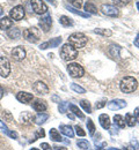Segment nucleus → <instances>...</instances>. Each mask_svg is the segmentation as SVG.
Returning a JSON list of instances; mask_svg holds the SVG:
<instances>
[{
	"instance_id": "54",
	"label": "nucleus",
	"mask_w": 139,
	"mask_h": 150,
	"mask_svg": "<svg viewBox=\"0 0 139 150\" xmlns=\"http://www.w3.org/2000/svg\"><path fill=\"white\" fill-rule=\"evenodd\" d=\"M2 12H4V11H2V8H1V7H0V15H1V14H2Z\"/></svg>"
},
{
	"instance_id": "9",
	"label": "nucleus",
	"mask_w": 139,
	"mask_h": 150,
	"mask_svg": "<svg viewBox=\"0 0 139 150\" xmlns=\"http://www.w3.org/2000/svg\"><path fill=\"white\" fill-rule=\"evenodd\" d=\"M38 25L42 29L43 33H48L50 29H51V25H52V19H51V15L50 14H44L38 21Z\"/></svg>"
},
{
	"instance_id": "22",
	"label": "nucleus",
	"mask_w": 139,
	"mask_h": 150,
	"mask_svg": "<svg viewBox=\"0 0 139 150\" xmlns=\"http://www.w3.org/2000/svg\"><path fill=\"white\" fill-rule=\"evenodd\" d=\"M7 35H8V37L12 38V39H19L21 37V30L19 28H16V27L11 28L7 31Z\"/></svg>"
},
{
	"instance_id": "44",
	"label": "nucleus",
	"mask_w": 139,
	"mask_h": 150,
	"mask_svg": "<svg viewBox=\"0 0 139 150\" xmlns=\"http://www.w3.org/2000/svg\"><path fill=\"white\" fill-rule=\"evenodd\" d=\"M103 106H105V100H101V102H98L96 103V105H95V108L99 110V109H102Z\"/></svg>"
},
{
	"instance_id": "6",
	"label": "nucleus",
	"mask_w": 139,
	"mask_h": 150,
	"mask_svg": "<svg viewBox=\"0 0 139 150\" xmlns=\"http://www.w3.org/2000/svg\"><path fill=\"white\" fill-rule=\"evenodd\" d=\"M101 12L107 15V16H111V18H116L119 15L118 8L114 5H109V4H103L101 5Z\"/></svg>"
},
{
	"instance_id": "14",
	"label": "nucleus",
	"mask_w": 139,
	"mask_h": 150,
	"mask_svg": "<svg viewBox=\"0 0 139 150\" xmlns=\"http://www.w3.org/2000/svg\"><path fill=\"white\" fill-rule=\"evenodd\" d=\"M16 99L22 104H29L34 99V96L33 94H29L27 91H20L16 94Z\"/></svg>"
},
{
	"instance_id": "52",
	"label": "nucleus",
	"mask_w": 139,
	"mask_h": 150,
	"mask_svg": "<svg viewBox=\"0 0 139 150\" xmlns=\"http://www.w3.org/2000/svg\"><path fill=\"white\" fill-rule=\"evenodd\" d=\"M123 150H136L132 146H129V147H126V148H124Z\"/></svg>"
},
{
	"instance_id": "16",
	"label": "nucleus",
	"mask_w": 139,
	"mask_h": 150,
	"mask_svg": "<svg viewBox=\"0 0 139 150\" xmlns=\"http://www.w3.org/2000/svg\"><path fill=\"white\" fill-rule=\"evenodd\" d=\"M13 27V20L9 16H4L0 19V29L1 30H8Z\"/></svg>"
},
{
	"instance_id": "41",
	"label": "nucleus",
	"mask_w": 139,
	"mask_h": 150,
	"mask_svg": "<svg viewBox=\"0 0 139 150\" xmlns=\"http://www.w3.org/2000/svg\"><path fill=\"white\" fill-rule=\"evenodd\" d=\"M6 134H7V135H8L9 137L14 139V140H15V139H18V133H16V132H14V131H8L7 133H6Z\"/></svg>"
},
{
	"instance_id": "13",
	"label": "nucleus",
	"mask_w": 139,
	"mask_h": 150,
	"mask_svg": "<svg viewBox=\"0 0 139 150\" xmlns=\"http://www.w3.org/2000/svg\"><path fill=\"white\" fill-rule=\"evenodd\" d=\"M12 58L15 61H22L26 58V50L22 46H16L12 50Z\"/></svg>"
},
{
	"instance_id": "21",
	"label": "nucleus",
	"mask_w": 139,
	"mask_h": 150,
	"mask_svg": "<svg viewBox=\"0 0 139 150\" xmlns=\"http://www.w3.org/2000/svg\"><path fill=\"white\" fill-rule=\"evenodd\" d=\"M59 129H60V133L64 134V135H66L67 137H73L74 136L73 128L71 126H68V125H60Z\"/></svg>"
},
{
	"instance_id": "19",
	"label": "nucleus",
	"mask_w": 139,
	"mask_h": 150,
	"mask_svg": "<svg viewBox=\"0 0 139 150\" xmlns=\"http://www.w3.org/2000/svg\"><path fill=\"white\" fill-rule=\"evenodd\" d=\"M34 120V117L30 112H22L20 114V121L23 125H29Z\"/></svg>"
},
{
	"instance_id": "30",
	"label": "nucleus",
	"mask_w": 139,
	"mask_h": 150,
	"mask_svg": "<svg viewBox=\"0 0 139 150\" xmlns=\"http://www.w3.org/2000/svg\"><path fill=\"white\" fill-rule=\"evenodd\" d=\"M125 122H126V125L129 127H133L137 121H136L135 115H132L131 113H126V115H125Z\"/></svg>"
},
{
	"instance_id": "45",
	"label": "nucleus",
	"mask_w": 139,
	"mask_h": 150,
	"mask_svg": "<svg viewBox=\"0 0 139 150\" xmlns=\"http://www.w3.org/2000/svg\"><path fill=\"white\" fill-rule=\"evenodd\" d=\"M4 115H5V118H6L8 121H12V120H13V118H12V114L9 113V111H5V112H4Z\"/></svg>"
},
{
	"instance_id": "40",
	"label": "nucleus",
	"mask_w": 139,
	"mask_h": 150,
	"mask_svg": "<svg viewBox=\"0 0 139 150\" xmlns=\"http://www.w3.org/2000/svg\"><path fill=\"white\" fill-rule=\"evenodd\" d=\"M74 129H76V133H77V135H78V136H81V137H82V136H85V135H86V132L83 131L80 126H78V125L74 127Z\"/></svg>"
},
{
	"instance_id": "23",
	"label": "nucleus",
	"mask_w": 139,
	"mask_h": 150,
	"mask_svg": "<svg viewBox=\"0 0 139 150\" xmlns=\"http://www.w3.org/2000/svg\"><path fill=\"white\" fill-rule=\"evenodd\" d=\"M50 139L52 141H55V142H63L64 141V139L61 137L60 133L56 128H51L50 129Z\"/></svg>"
},
{
	"instance_id": "55",
	"label": "nucleus",
	"mask_w": 139,
	"mask_h": 150,
	"mask_svg": "<svg viewBox=\"0 0 139 150\" xmlns=\"http://www.w3.org/2000/svg\"><path fill=\"white\" fill-rule=\"evenodd\" d=\"M136 6H137V8H138V11H139V2H137V4H136Z\"/></svg>"
},
{
	"instance_id": "36",
	"label": "nucleus",
	"mask_w": 139,
	"mask_h": 150,
	"mask_svg": "<svg viewBox=\"0 0 139 150\" xmlns=\"http://www.w3.org/2000/svg\"><path fill=\"white\" fill-rule=\"evenodd\" d=\"M114 1V4L117 6V7H124V6H126L131 0H113Z\"/></svg>"
},
{
	"instance_id": "20",
	"label": "nucleus",
	"mask_w": 139,
	"mask_h": 150,
	"mask_svg": "<svg viewBox=\"0 0 139 150\" xmlns=\"http://www.w3.org/2000/svg\"><path fill=\"white\" fill-rule=\"evenodd\" d=\"M48 119H49V114H48V113L38 112L34 117V122L37 124V125H42V124H44Z\"/></svg>"
},
{
	"instance_id": "25",
	"label": "nucleus",
	"mask_w": 139,
	"mask_h": 150,
	"mask_svg": "<svg viewBox=\"0 0 139 150\" xmlns=\"http://www.w3.org/2000/svg\"><path fill=\"white\" fill-rule=\"evenodd\" d=\"M114 124H115L118 128H124V127H125V125H126L125 119H124L120 114H116V115L114 117Z\"/></svg>"
},
{
	"instance_id": "3",
	"label": "nucleus",
	"mask_w": 139,
	"mask_h": 150,
	"mask_svg": "<svg viewBox=\"0 0 139 150\" xmlns=\"http://www.w3.org/2000/svg\"><path fill=\"white\" fill-rule=\"evenodd\" d=\"M68 44H71L77 50H80V49L85 47V45L87 44V37L82 33H74V34L70 35Z\"/></svg>"
},
{
	"instance_id": "26",
	"label": "nucleus",
	"mask_w": 139,
	"mask_h": 150,
	"mask_svg": "<svg viewBox=\"0 0 139 150\" xmlns=\"http://www.w3.org/2000/svg\"><path fill=\"white\" fill-rule=\"evenodd\" d=\"M68 108H70V110H71V112L73 113L74 115H77L79 119L81 120H83L85 119V114L80 111V109L78 106H76V105H73V104H71V105H68Z\"/></svg>"
},
{
	"instance_id": "24",
	"label": "nucleus",
	"mask_w": 139,
	"mask_h": 150,
	"mask_svg": "<svg viewBox=\"0 0 139 150\" xmlns=\"http://www.w3.org/2000/svg\"><path fill=\"white\" fill-rule=\"evenodd\" d=\"M83 9H85V12L87 13V14H98V8L92 4V2H86L85 5H83Z\"/></svg>"
},
{
	"instance_id": "43",
	"label": "nucleus",
	"mask_w": 139,
	"mask_h": 150,
	"mask_svg": "<svg viewBox=\"0 0 139 150\" xmlns=\"http://www.w3.org/2000/svg\"><path fill=\"white\" fill-rule=\"evenodd\" d=\"M41 148H42V150H52L51 147L49 146V143H45V142L41 143Z\"/></svg>"
},
{
	"instance_id": "7",
	"label": "nucleus",
	"mask_w": 139,
	"mask_h": 150,
	"mask_svg": "<svg viewBox=\"0 0 139 150\" xmlns=\"http://www.w3.org/2000/svg\"><path fill=\"white\" fill-rule=\"evenodd\" d=\"M31 7H33V11L38 14V15H43V14H46L48 12V6L44 4V1L42 0H31Z\"/></svg>"
},
{
	"instance_id": "15",
	"label": "nucleus",
	"mask_w": 139,
	"mask_h": 150,
	"mask_svg": "<svg viewBox=\"0 0 139 150\" xmlns=\"http://www.w3.org/2000/svg\"><path fill=\"white\" fill-rule=\"evenodd\" d=\"M60 43H61V37L52 38L51 40H48V42L42 43L40 49L41 50H46V49H49V47H57Z\"/></svg>"
},
{
	"instance_id": "34",
	"label": "nucleus",
	"mask_w": 139,
	"mask_h": 150,
	"mask_svg": "<svg viewBox=\"0 0 139 150\" xmlns=\"http://www.w3.org/2000/svg\"><path fill=\"white\" fill-rule=\"evenodd\" d=\"M80 106L86 111V112L88 113H92V106H91V103L88 102V100H86V99H82L81 102H80Z\"/></svg>"
},
{
	"instance_id": "42",
	"label": "nucleus",
	"mask_w": 139,
	"mask_h": 150,
	"mask_svg": "<svg viewBox=\"0 0 139 150\" xmlns=\"http://www.w3.org/2000/svg\"><path fill=\"white\" fill-rule=\"evenodd\" d=\"M0 129H2L4 133H7V132L9 131V129L7 128V126H6V124H5L4 121H1V120H0Z\"/></svg>"
},
{
	"instance_id": "46",
	"label": "nucleus",
	"mask_w": 139,
	"mask_h": 150,
	"mask_svg": "<svg viewBox=\"0 0 139 150\" xmlns=\"http://www.w3.org/2000/svg\"><path fill=\"white\" fill-rule=\"evenodd\" d=\"M133 115H135V118H136V121L139 122V108H136V109H135Z\"/></svg>"
},
{
	"instance_id": "2",
	"label": "nucleus",
	"mask_w": 139,
	"mask_h": 150,
	"mask_svg": "<svg viewBox=\"0 0 139 150\" xmlns=\"http://www.w3.org/2000/svg\"><path fill=\"white\" fill-rule=\"evenodd\" d=\"M60 57L65 61H72V60L77 59V57H78V50L76 47H73L71 44L66 43L60 49Z\"/></svg>"
},
{
	"instance_id": "28",
	"label": "nucleus",
	"mask_w": 139,
	"mask_h": 150,
	"mask_svg": "<svg viewBox=\"0 0 139 150\" xmlns=\"http://www.w3.org/2000/svg\"><path fill=\"white\" fill-rule=\"evenodd\" d=\"M59 23L61 25H64V27H71V25H73V21L72 19H70L68 16H66V15H61L59 18Z\"/></svg>"
},
{
	"instance_id": "50",
	"label": "nucleus",
	"mask_w": 139,
	"mask_h": 150,
	"mask_svg": "<svg viewBox=\"0 0 139 150\" xmlns=\"http://www.w3.org/2000/svg\"><path fill=\"white\" fill-rule=\"evenodd\" d=\"M4 97V88L0 86V99Z\"/></svg>"
},
{
	"instance_id": "1",
	"label": "nucleus",
	"mask_w": 139,
	"mask_h": 150,
	"mask_svg": "<svg viewBox=\"0 0 139 150\" xmlns=\"http://www.w3.org/2000/svg\"><path fill=\"white\" fill-rule=\"evenodd\" d=\"M138 88V82L133 76H125L120 80L119 83V89L124 94H131L136 91Z\"/></svg>"
},
{
	"instance_id": "31",
	"label": "nucleus",
	"mask_w": 139,
	"mask_h": 150,
	"mask_svg": "<svg viewBox=\"0 0 139 150\" xmlns=\"http://www.w3.org/2000/svg\"><path fill=\"white\" fill-rule=\"evenodd\" d=\"M65 7H66V9H67V11H70V12H71V13H73V14H77V15H79V16H82V18H89V14H87V13H83V12H80V11H78L77 8H73V7L68 6V5H66Z\"/></svg>"
},
{
	"instance_id": "38",
	"label": "nucleus",
	"mask_w": 139,
	"mask_h": 150,
	"mask_svg": "<svg viewBox=\"0 0 139 150\" xmlns=\"http://www.w3.org/2000/svg\"><path fill=\"white\" fill-rule=\"evenodd\" d=\"M68 103L67 102H61L59 104V106H58V110H59V112L60 113H65L66 112V109L68 108Z\"/></svg>"
},
{
	"instance_id": "4",
	"label": "nucleus",
	"mask_w": 139,
	"mask_h": 150,
	"mask_svg": "<svg viewBox=\"0 0 139 150\" xmlns=\"http://www.w3.org/2000/svg\"><path fill=\"white\" fill-rule=\"evenodd\" d=\"M23 37L27 42L29 43H37L40 40L41 33L37 28H28L26 30H23Z\"/></svg>"
},
{
	"instance_id": "11",
	"label": "nucleus",
	"mask_w": 139,
	"mask_h": 150,
	"mask_svg": "<svg viewBox=\"0 0 139 150\" xmlns=\"http://www.w3.org/2000/svg\"><path fill=\"white\" fill-rule=\"evenodd\" d=\"M108 109L111 110V111H118V110H122L126 106V102L124 99H119V98H116V99H113L110 100L108 104H107Z\"/></svg>"
},
{
	"instance_id": "39",
	"label": "nucleus",
	"mask_w": 139,
	"mask_h": 150,
	"mask_svg": "<svg viewBox=\"0 0 139 150\" xmlns=\"http://www.w3.org/2000/svg\"><path fill=\"white\" fill-rule=\"evenodd\" d=\"M70 1V4L72 5V6H74L76 8H79L82 6V0H68Z\"/></svg>"
},
{
	"instance_id": "47",
	"label": "nucleus",
	"mask_w": 139,
	"mask_h": 150,
	"mask_svg": "<svg viewBox=\"0 0 139 150\" xmlns=\"http://www.w3.org/2000/svg\"><path fill=\"white\" fill-rule=\"evenodd\" d=\"M135 45L137 46L139 49V33L137 34V36H136V38H135Z\"/></svg>"
},
{
	"instance_id": "48",
	"label": "nucleus",
	"mask_w": 139,
	"mask_h": 150,
	"mask_svg": "<svg viewBox=\"0 0 139 150\" xmlns=\"http://www.w3.org/2000/svg\"><path fill=\"white\" fill-rule=\"evenodd\" d=\"M52 100H55V102H57V103H60V98L57 95H53V96H52Z\"/></svg>"
},
{
	"instance_id": "5",
	"label": "nucleus",
	"mask_w": 139,
	"mask_h": 150,
	"mask_svg": "<svg viewBox=\"0 0 139 150\" xmlns=\"http://www.w3.org/2000/svg\"><path fill=\"white\" fill-rule=\"evenodd\" d=\"M67 72L72 77H81L85 74L83 67L79 64H76V62H72V64L67 65Z\"/></svg>"
},
{
	"instance_id": "51",
	"label": "nucleus",
	"mask_w": 139,
	"mask_h": 150,
	"mask_svg": "<svg viewBox=\"0 0 139 150\" xmlns=\"http://www.w3.org/2000/svg\"><path fill=\"white\" fill-rule=\"evenodd\" d=\"M67 117H68V119H72V120L74 119V114H73V113H68Z\"/></svg>"
},
{
	"instance_id": "12",
	"label": "nucleus",
	"mask_w": 139,
	"mask_h": 150,
	"mask_svg": "<svg viewBox=\"0 0 139 150\" xmlns=\"http://www.w3.org/2000/svg\"><path fill=\"white\" fill-rule=\"evenodd\" d=\"M33 89L36 94L38 95H48L49 94V88L48 86L43 82V81H36L34 84H33Z\"/></svg>"
},
{
	"instance_id": "33",
	"label": "nucleus",
	"mask_w": 139,
	"mask_h": 150,
	"mask_svg": "<svg viewBox=\"0 0 139 150\" xmlns=\"http://www.w3.org/2000/svg\"><path fill=\"white\" fill-rule=\"evenodd\" d=\"M77 146L79 147V149H83V150L91 149V143L87 140H78Z\"/></svg>"
},
{
	"instance_id": "8",
	"label": "nucleus",
	"mask_w": 139,
	"mask_h": 150,
	"mask_svg": "<svg viewBox=\"0 0 139 150\" xmlns=\"http://www.w3.org/2000/svg\"><path fill=\"white\" fill-rule=\"evenodd\" d=\"M24 15H26V12H24V8H23V6H15V7H13L11 11H9V18L12 20H14V21H20L24 18Z\"/></svg>"
},
{
	"instance_id": "29",
	"label": "nucleus",
	"mask_w": 139,
	"mask_h": 150,
	"mask_svg": "<svg viewBox=\"0 0 139 150\" xmlns=\"http://www.w3.org/2000/svg\"><path fill=\"white\" fill-rule=\"evenodd\" d=\"M119 51H120V46L116 45V44H111L110 47H109V52H110V54L114 57V58H118Z\"/></svg>"
},
{
	"instance_id": "57",
	"label": "nucleus",
	"mask_w": 139,
	"mask_h": 150,
	"mask_svg": "<svg viewBox=\"0 0 139 150\" xmlns=\"http://www.w3.org/2000/svg\"><path fill=\"white\" fill-rule=\"evenodd\" d=\"M9 1H14V0H9Z\"/></svg>"
},
{
	"instance_id": "10",
	"label": "nucleus",
	"mask_w": 139,
	"mask_h": 150,
	"mask_svg": "<svg viewBox=\"0 0 139 150\" xmlns=\"http://www.w3.org/2000/svg\"><path fill=\"white\" fill-rule=\"evenodd\" d=\"M11 73V64L6 57H0V75L7 77Z\"/></svg>"
},
{
	"instance_id": "56",
	"label": "nucleus",
	"mask_w": 139,
	"mask_h": 150,
	"mask_svg": "<svg viewBox=\"0 0 139 150\" xmlns=\"http://www.w3.org/2000/svg\"><path fill=\"white\" fill-rule=\"evenodd\" d=\"M29 150H40V149H37V148H31V149H29Z\"/></svg>"
},
{
	"instance_id": "35",
	"label": "nucleus",
	"mask_w": 139,
	"mask_h": 150,
	"mask_svg": "<svg viewBox=\"0 0 139 150\" xmlns=\"http://www.w3.org/2000/svg\"><path fill=\"white\" fill-rule=\"evenodd\" d=\"M71 89L73 91H76L77 94H85L86 93V90L82 87H80L79 84H77V83H71Z\"/></svg>"
},
{
	"instance_id": "18",
	"label": "nucleus",
	"mask_w": 139,
	"mask_h": 150,
	"mask_svg": "<svg viewBox=\"0 0 139 150\" xmlns=\"http://www.w3.org/2000/svg\"><path fill=\"white\" fill-rule=\"evenodd\" d=\"M33 109L36 112H44L46 110V104L42 99H35V102L33 103Z\"/></svg>"
},
{
	"instance_id": "37",
	"label": "nucleus",
	"mask_w": 139,
	"mask_h": 150,
	"mask_svg": "<svg viewBox=\"0 0 139 150\" xmlns=\"http://www.w3.org/2000/svg\"><path fill=\"white\" fill-rule=\"evenodd\" d=\"M44 136H45V132H44V129H43V128H42V129H37V131L35 132V137H34L33 141H36L37 139L44 137Z\"/></svg>"
},
{
	"instance_id": "17",
	"label": "nucleus",
	"mask_w": 139,
	"mask_h": 150,
	"mask_svg": "<svg viewBox=\"0 0 139 150\" xmlns=\"http://www.w3.org/2000/svg\"><path fill=\"white\" fill-rule=\"evenodd\" d=\"M99 121H100V125L102 126V128L104 129H109L110 126H111V121H110V118L108 114H100L99 117Z\"/></svg>"
},
{
	"instance_id": "27",
	"label": "nucleus",
	"mask_w": 139,
	"mask_h": 150,
	"mask_svg": "<svg viewBox=\"0 0 139 150\" xmlns=\"http://www.w3.org/2000/svg\"><path fill=\"white\" fill-rule=\"evenodd\" d=\"M94 33L98 35H101V36H104V37H110L113 35V31L110 29H102V28L94 29Z\"/></svg>"
},
{
	"instance_id": "32",
	"label": "nucleus",
	"mask_w": 139,
	"mask_h": 150,
	"mask_svg": "<svg viewBox=\"0 0 139 150\" xmlns=\"http://www.w3.org/2000/svg\"><path fill=\"white\" fill-rule=\"evenodd\" d=\"M87 129H88V134H89L91 136H93V135L95 134L96 128H95V125H94V122H93L92 119H88V120H87Z\"/></svg>"
},
{
	"instance_id": "49",
	"label": "nucleus",
	"mask_w": 139,
	"mask_h": 150,
	"mask_svg": "<svg viewBox=\"0 0 139 150\" xmlns=\"http://www.w3.org/2000/svg\"><path fill=\"white\" fill-rule=\"evenodd\" d=\"M53 150H67L65 147H59V146H55L53 147Z\"/></svg>"
},
{
	"instance_id": "53",
	"label": "nucleus",
	"mask_w": 139,
	"mask_h": 150,
	"mask_svg": "<svg viewBox=\"0 0 139 150\" xmlns=\"http://www.w3.org/2000/svg\"><path fill=\"white\" fill-rule=\"evenodd\" d=\"M48 1H49V2H51L52 5H55V6H56V0H48Z\"/></svg>"
}]
</instances>
